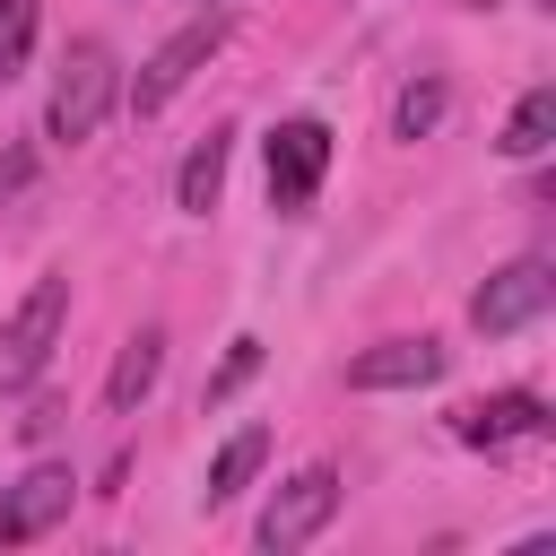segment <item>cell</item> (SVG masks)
<instances>
[{
  "mask_svg": "<svg viewBox=\"0 0 556 556\" xmlns=\"http://www.w3.org/2000/svg\"><path fill=\"white\" fill-rule=\"evenodd\" d=\"M113 96H122V70H113V43H96V35H78V43L61 52V70H52V104H43V139H61V148H78V139H96V130H104V113H113Z\"/></svg>",
  "mask_w": 556,
  "mask_h": 556,
  "instance_id": "cell-1",
  "label": "cell"
},
{
  "mask_svg": "<svg viewBox=\"0 0 556 556\" xmlns=\"http://www.w3.org/2000/svg\"><path fill=\"white\" fill-rule=\"evenodd\" d=\"M61 321H70V278L61 269H43L26 295H17V313L0 321V400L9 391H35L43 382V365H52V339H61Z\"/></svg>",
  "mask_w": 556,
  "mask_h": 556,
  "instance_id": "cell-2",
  "label": "cell"
},
{
  "mask_svg": "<svg viewBox=\"0 0 556 556\" xmlns=\"http://www.w3.org/2000/svg\"><path fill=\"white\" fill-rule=\"evenodd\" d=\"M226 26H235V17H226L217 0H208L200 17H182V26H174V35H165L148 61H139V78H130V113H165V104L191 87V70H200V61L226 43Z\"/></svg>",
  "mask_w": 556,
  "mask_h": 556,
  "instance_id": "cell-3",
  "label": "cell"
},
{
  "mask_svg": "<svg viewBox=\"0 0 556 556\" xmlns=\"http://www.w3.org/2000/svg\"><path fill=\"white\" fill-rule=\"evenodd\" d=\"M330 513H339V469H295L269 504H261V521H252V547H269V556H295L304 539H321L330 530Z\"/></svg>",
  "mask_w": 556,
  "mask_h": 556,
  "instance_id": "cell-4",
  "label": "cell"
},
{
  "mask_svg": "<svg viewBox=\"0 0 556 556\" xmlns=\"http://www.w3.org/2000/svg\"><path fill=\"white\" fill-rule=\"evenodd\" d=\"M321 174H330V122H313V113L278 122L269 130V208L278 217H304L313 191H321Z\"/></svg>",
  "mask_w": 556,
  "mask_h": 556,
  "instance_id": "cell-5",
  "label": "cell"
},
{
  "mask_svg": "<svg viewBox=\"0 0 556 556\" xmlns=\"http://www.w3.org/2000/svg\"><path fill=\"white\" fill-rule=\"evenodd\" d=\"M547 295H556V269H547V261H504V269L469 295V321H478L486 339H504V330H530V321L547 313Z\"/></svg>",
  "mask_w": 556,
  "mask_h": 556,
  "instance_id": "cell-6",
  "label": "cell"
},
{
  "mask_svg": "<svg viewBox=\"0 0 556 556\" xmlns=\"http://www.w3.org/2000/svg\"><path fill=\"white\" fill-rule=\"evenodd\" d=\"M70 495H78V478H70L61 460H35L17 486H0V547H35V539L70 513Z\"/></svg>",
  "mask_w": 556,
  "mask_h": 556,
  "instance_id": "cell-7",
  "label": "cell"
},
{
  "mask_svg": "<svg viewBox=\"0 0 556 556\" xmlns=\"http://www.w3.org/2000/svg\"><path fill=\"white\" fill-rule=\"evenodd\" d=\"M547 426H556V417H547L539 391H486V400L452 408V434H460L469 452H504V443H530V434H547Z\"/></svg>",
  "mask_w": 556,
  "mask_h": 556,
  "instance_id": "cell-8",
  "label": "cell"
},
{
  "mask_svg": "<svg viewBox=\"0 0 556 556\" xmlns=\"http://www.w3.org/2000/svg\"><path fill=\"white\" fill-rule=\"evenodd\" d=\"M443 365H452L443 339H382L348 365V391H426V382H443Z\"/></svg>",
  "mask_w": 556,
  "mask_h": 556,
  "instance_id": "cell-9",
  "label": "cell"
},
{
  "mask_svg": "<svg viewBox=\"0 0 556 556\" xmlns=\"http://www.w3.org/2000/svg\"><path fill=\"white\" fill-rule=\"evenodd\" d=\"M226 156H235V130H226V122H217V130H200V139H191V156H182V174H174V208L208 217V208H217V191H226Z\"/></svg>",
  "mask_w": 556,
  "mask_h": 556,
  "instance_id": "cell-10",
  "label": "cell"
},
{
  "mask_svg": "<svg viewBox=\"0 0 556 556\" xmlns=\"http://www.w3.org/2000/svg\"><path fill=\"white\" fill-rule=\"evenodd\" d=\"M261 460H269V426H235L226 443H217V460H208V486H200V504L217 513V504H235L252 478H261Z\"/></svg>",
  "mask_w": 556,
  "mask_h": 556,
  "instance_id": "cell-11",
  "label": "cell"
},
{
  "mask_svg": "<svg viewBox=\"0 0 556 556\" xmlns=\"http://www.w3.org/2000/svg\"><path fill=\"white\" fill-rule=\"evenodd\" d=\"M156 374H165V330H139L122 356H113V382H104V408L113 417H130L148 391H156Z\"/></svg>",
  "mask_w": 556,
  "mask_h": 556,
  "instance_id": "cell-12",
  "label": "cell"
},
{
  "mask_svg": "<svg viewBox=\"0 0 556 556\" xmlns=\"http://www.w3.org/2000/svg\"><path fill=\"white\" fill-rule=\"evenodd\" d=\"M547 139H556V87H530L504 122V156H547Z\"/></svg>",
  "mask_w": 556,
  "mask_h": 556,
  "instance_id": "cell-13",
  "label": "cell"
},
{
  "mask_svg": "<svg viewBox=\"0 0 556 556\" xmlns=\"http://www.w3.org/2000/svg\"><path fill=\"white\" fill-rule=\"evenodd\" d=\"M443 113H452V87H443V78H408L400 104H391V139H426Z\"/></svg>",
  "mask_w": 556,
  "mask_h": 556,
  "instance_id": "cell-14",
  "label": "cell"
},
{
  "mask_svg": "<svg viewBox=\"0 0 556 556\" xmlns=\"http://www.w3.org/2000/svg\"><path fill=\"white\" fill-rule=\"evenodd\" d=\"M35 26H43V0H0V87L26 70V52H35Z\"/></svg>",
  "mask_w": 556,
  "mask_h": 556,
  "instance_id": "cell-15",
  "label": "cell"
},
{
  "mask_svg": "<svg viewBox=\"0 0 556 556\" xmlns=\"http://www.w3.org/2000/svg\"><path fill=\"white\" fill-rule=\"evenodd\" d=\"M252 374H261V339H235V348H226V365L208 374V391H200V400L217 408V400H235V391H243Z\"/></svg>",
  "mask_w": 556,
  "mask_h": 556,
  "instance_id": "cell-16",
  "label": "cell"
},
{
  "mask_svg": "<svg viewBox=\"0 0 556 556\" xmlns=\"http://www.w3.org/2000/svg\"><path fill=\"white\" fill-rule=\"evenodd\" d=\"M26 174H35V156H26V148H17V156H9V165H0V200H17V191H26Z\"/></svg>",
  "mask_w": 556,
  "mask_h": 556,
  "instance_id": "cell-17",
  "label": "cell"
},
{
  "mask_svg": "<svg viewBox=\"0 0 556 556\" xmlns=\"http://www.w3.org/2000/svg\"><path fill=\"white\" fill-rule=\"evenodd\" d=\"M469 9H495V0H469Z\"/></svg>",
  "mask_w": 556,
  "mask_h": 556,
  "instance_id": "cell-18",
  "label": "cell"
},
{
  "mask_svg": "<svg viewBox=\"0 0 556 556\" xmlns=\"http://www.w3.org/2000/svg\"><path fill=\"white\" fill-rule=\"evenodd\" d=\"M200 9H208V0H200Z\"/></svg>",
  "mask_w": 556,
  "mask_h": 556,
  "instance_id": "cell-19",
  "label": "cell"
}]
</instances>
